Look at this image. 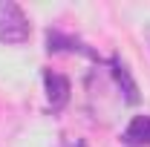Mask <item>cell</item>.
I'll return each mask as SVG.
<instances>
[{
  "mask_svg": "<svg viewBox=\"0 0 150 147\" xmlns=\"http://www.w3.org/2000/svg\"><path fill=\"white\" fill-rule=\"evenodd\" d=\"M110 69H112V78H115V84H118L121 95H124V101H127V104H139V84L133 81L127 64H124L118 55H112L110 58Z\"/></svg>",
  "mask_w": 150,
  "mask_h": 147,
  "instance_id": "3957f363",
  "label": "cell"
},
{
  "mask_svg": "<svg viewBox=\"0 0 150 147\" xmlns=\"http://www.w3.org/2000/svg\"><path fill=\"white\" fill-rule=\"evenodd\" d=\"M46 52H81V55L95 58L90 46H84V43H81L78 37H72V35H64L61 29H49V32H46Z\"/></svg>",
  "mask_w": 150,
  "mask_h": 147,
  "instance_id": "277c9868",
  "label": "cell"
},
{
  "mask_svg": "<svg viewBox=\"0 0 150 147\" xmlns=\"http://www.w3.org/2000/svg\"><path fill=\"white\" fill-rule=\"evenodd\" d=\"M75 147H87V144H75Z\"/></svg>",
  "mask_w": 150,
  "mask_h": 147,
  "instance_id": "52a82bcc",
  "label": "cell"
},
{
  "mask_svg": "<svg viewBox=\"0 0 150 147\" xmlns=\"http://www.w3.org/2000/svg\"><path fill=\"white\" fill-rule=\"evenodd\" d=\"M121 139L127 144H150V112L133 115V121L124 127V136Z\"/></svg>",
  "mask_w": 150,
  "mask_h": 147,
  "instance_id": "5b68a950",
  "label": "cell"
},
{
  "mask_svg": "<svg viewBox=\"0 0 150 147\" xmlns=\"http://www.w3.org/2000/svg\"><path fill=\"white\" fill-rule=\"evenodd\" d=\"M144 40H147V49H150V23L144 26Z\"/></svg>",
  "mask_w": 150,
  "mask_h": 147,
  "instance_id": "8992f818",
  "label": "cell"
},
{
  "mask_svg": "<svg viewBox=\"0 0 150 147\" xmlns=\"http://www.w3.org/2000/svg\"><path fill=\"white\" fill-rule=\"evenodd\" d=\"M32 35V23L15 0H0V43L20 46Z\"/></svg>",
  "mask_w": 150,
  "mask_h": 147,
  "instance_id": "6da1fadb",
  "label": "cell"
},
{
  "mask_svg": "<svg viewBox=\"0 0 150 147\" xmlns=\"http://www.w3.org/2000/svg\"><path fill=\"white\" fill-rule=\"evenodd\" d=\"M43 87L52 110H64V104L69 101V78L55 72V69H43Z\"/></svg>",
  "mask_w": 150,
  "mask_h": 147,
  "instance_id": "7a4b0ae2",
  "label": "cell"
}]
</instances>
